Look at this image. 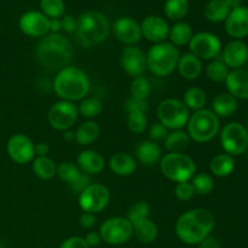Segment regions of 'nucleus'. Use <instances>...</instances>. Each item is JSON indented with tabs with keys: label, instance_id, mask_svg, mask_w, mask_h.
Listing matches in <instances>:
<instances>
[{
	"label": "nucleus",
	"instance_id": "1",
	"mask_svg": "<svg viewBox=\"0 0 248 248\" xmlns=\"http://www.w3.org/2000/svg\"><path fill=\"white\" fill-rule=\"evenodd\" d=\"M216 224L215 216L206 208H193L177 219L174 230L183 244L199 245L203 239L210 236Z\"/></svg>",
	"mask_w": 248,
	"mask_h": 248
},
{
	"label": "nucleus",
	"instance_id": "2",
	"mask_svg": "<svg viewBox=\"0 0 248 248\" xmlns=\"http://www.w3.org/2000/svg\"><path fill=\"white\" fill-rule=\"evenodd\" d=\"M36 57L44 67L61 70L72 62L73 46L61 33H50L40 39L36 47Z\"/></svg>",
	"mask_w": 248,
	"mask_h": 248
},
{
	"label": "nucleus",
	"instance_id": "3",
	"mask_svg": "<svg viewBox=\"0 0 248 248\" xmlns=\"http://www.w3.org/2000/svg\"><path fill=\"white\" fill-rule=\"evenodd\" d=\"M90 79L86 73L78 67L68 65L58 70L53 79V91L61 101L74 102L81 101L90 92Z\"/></svg>",
	"mask_w": 248,
	"mask_h": 248
},
{
	"label": "nucleus",
	"instance_id": "4",
	"mask_svg": "<svg viewBox=\"0 0 248 248\" xmlns=\"http://www.w3.org/2000/svg\"><path fill=\"white\" fill-rule=\"evenodd\" d=\"M110 33L108 18L99 11L82 12L78 18V41L84 47L99 45L107 40Z\"/></svg>",
	"mask_w": 248,
	"mask_h": 248
},
{
	"label": "nucleus",
	"instance_id": "5",
	"mask_svg": "<svg viewBox=\"0 0 248 248\" xmlns=\"http://www.w3.org/2000/svg\"><path fill=\"white\" fill-rule=\"evenodd\" d=\"M181 52L171 43L154 44L147 53V69L156 77H169L177 69Z\"/></svg>",
	"mask_w": 248,
	"mask_h": 248
},
{
	"label": "nucleus",
	"instance_id": "6",
	"mask_svg": "<svg viewBox=\"0 0 248 248\" xmlns=\"http://www.w3.org/2000/svg\"><path fill=\"white\" fill-rule=\"evenodd\" d=\"M219 118L211 109L194 111L186 124V133L190 140L196 143H207L219 133Z\"/></svg>",
	"mask_w": 248,
	"mask_h": 248
},
{
	"label": "nucleus",
	"instance_id": "7",
	"mask_svg": "<svg viewBox=\"0 0 248 248\" xmlns=\"http://www.w3.org/2000/svg\"><path fill=\"white\" fill-rule=\"evenodd\" d=\"M161 173L174 183L190 182L196 174V164L184 153H169L160 160Z\"/></svg>",
	"mask_w": 248,
	"mask_h": 248
},
{
	"label": "nucleus",
	"instance_id": "8",
	"mask_svg": "<svg viewBox=\"0 0 248 248\" xmlns=\"http://www.w3.org/2000/svg\"><path fill=\"white\" fill-rule=\"evenodd\" d=\"M159 123L170 131L183 130L190 118V110L178 98H166L160 102L156 109Z\"/></svg>",
	"mask_w": 248,
	"mask_h": 248
},
{
	"label": "nucleus",
	"instance_id": "9",
	"mask_svg": "<svg viewBox=\"0 0 248 248\" xmlns=\"http://www.w3.org/2000/svg\"><path fill=\"white\" fill-rule=\"evenodd\" d=\"M220 145L227 154L239 156L246 153L248 148V131L241 123L232 121L220 131Z\"/></svg>",
	"mask_w": 248,
	"mask_h": 248
},
{
	"label": "nucleus",
	"instance_id": "10",
	"mask_svg": "<svg viewBox=\"0 0 248 248\" xmlns=\"http://www.w3.org/2000/svg\"><path fill=\"white\" fill-rule=\"evenodd\" d=\"M102 241L111 246L127 242L133 236V225L126 217H111L102 223L99 228Z\"/></svg>",
	"mask_w": 248,
	"mask_h": 248
},
{
	"label": "nucleus",
	"instance_id": "11",
	"mask_svg": "<svg viewBox=\"0 0 248 248\" xmlns=\"http://www.w3.org/2000/svg\"><path fill=\"white\" fill-rule=\"evenodd\" d=\"M188 46L190 53L201 61L216 60L223 48L220 39L211 31H199L194 34Z\"/></svg>",
	"mask_w": 248,
	"mask_h": 248
},
{
	"label": "nucleus",
	"instance_id": "12",
	"mask_svg": "<svg viewBox=\"0 0 248 248\" xmlns=\"http://www.w3.org/2000/svg\"><path fill=\"white\" fill-rule=\"evenodd\" d=\"M109 202H110V191L103 184L91 183L79 194L80 208L86 213L97 215L107 208Z\"/></svg>",
	"mask_w": 248,
	"mask_h": 248
},
{
	"label": "nucleus",
	"instance_id": "13",
	"mask_svg": "<svg viewBox=\"0 0 248 248\" xmlns=\"http://www.w3.org/2000/svg\"><path fill=\"white\" fill-rule=\"evenodd\" d=\"M79 118L78 107L72 102L58 101L50 108L47 114V121L51 127L56 131L70 130Z\"/></svg>",
	"mask_w": 248,
	"mask_h": 248
},
{
	"label": "nucleus",
	"instance_id": "14",
	"mask_svg": "<svg viewBox=\"0 0 248 248\" xmlns=\"http://www.w3.org/2000/svg\"><path fill=\"white\" fill-rule=\"evenodd\" d=\"M34 147L35 144L31 138L23 133H15L7 140L6 152L12 161L18 165H26L35 157Z\"/></svg>",
	"mask_w": 248,
	"mask_h": 248
},
{
	"label": "nucleus",
	"instance_id": "15",
	"mask_svg": "<svg viewBox=\"0 0 248 248\" xmlns=\"http://www.w3.org/2000/svg\"><path fill=\"white\" fill-rule=\"evenodd\" d=\"M18 27L26 35L41 39L50 34V18L41 11L31 10L22 14L18 19Z\"/></svg>",
	"mask_w": 248,
	"mask_h": 248
},
{
	"label": "nucleus",
	"instance_id": "16",
	"mask_svg": "<svg viewBox=\"0 0 248 248\" xmlns=\"http://www.w3.org/2000/svg\"><path fill=\"white\" fill-rule=\"evenodd\" d=\"M142 38L153 44H160L169 39L170 24L164 17L157 15H149L140 22Z\"/></svg>",
	"mask_w": 248,
	"mask_h": 248
},
{
	"label": "nucleus",
	"instance_id": "17",
	"mask_svg": "<svg viewBox=\"0 0 248 248\" xmlns=\"http://www.w3.org/2000/svg\"><path fill=\"white\" fill-rule=\"evenodd\" d=\"M121 68L130 77H140L147 70V53L137 46H126L121 52Z\"/></svg>",
	"mask_w": 248,
	"mask_h": 248
},
{
	"label": "nucleus",
	"instance_id": "18",
	"mask_svg": "<svg viewBox=\"0 0 248 248\" xmlns=\"http://www.w3.org/2000/svg\"><path fill=\"white\" fill-rule=\"evenodd\" d=\"M115 38L126 46H135L142 39L140 23L131 17H119L113 24Z\"/></svg>",
	"mask_w": 248,
	"mask_h": 248
},
{
	"label": "nucleus",
	"instance_id": "19",
	"mask_svg": "<svg viewBox=\"0 0 248 248\" xmlns=\"http://www.w3.org/2000/svg\"><path fill=\"white\" fill-rule=\"evenodd\" d=\"M228 35L236 40H242L248 36V6L241 5L232 9L229 16L224 21Z\"/></svg>",
	"mask_w": 248,
	"mask_h": 248
},
{
	"label": "nucleus",
	"instance_id": "20",
	"mask_svg": "<svg viewBox=\"0 0 248 248\" xmlns=\"http://www.w3.org/2000/svg\"><path fill=\"white\" fill-rule=\"evenodd\" d=\"M222 61L229 69H240L248 61V46L245 41L232 39L222 48Z\"/></svg>",
	"mask_w": 248,
	"mask_h": 248
},
{
	"label": "nucleus",
	"instance_id": "21",
	"mask_svg": "<svg viewBox=\"0 0 248 248\" xmlns=\"http://www.w3.org/2000/svg\"><path fill=\"white\" fill-rule=\"evenodd\" d=\"M227 92L239 99H248V70L246 69H232L225 79Z\"/></svg>",
	"mask_w": 248,
	"mask_h": 248
},
{
	"label": "nucleus",
	"instance_id": "22",
	"mask_svg": "<svg viewBox=\"0 0 248 248\" xmlns=\"http://www.w3.org/2000/svg\"><path fill=\"white\" fill-rule=\"evenodd\" d=\"M77 166L82 173L98 174L106 167V160L98 152L92 149L82 150L77 157Z\"/></svg>",
	"mask_w": 248,
	"mask_h": 248
},
{
	"label": "nucleus",
	"instance_id": "23",
	"mask_svg": "<svg viewBox=\"0 0 248 248\" xmlns=\"http://www.w3.org/2000/svg\"><path fill=\"white\" fill-rule=\"evenodd\" d=\"M161 157V147L153 140H143L136 148V161L144 166H154L155 164H159Z\"/></svg>",
	"mask_w": 248,
	"mask_h": 248
},
{
	"label": "nucleus",
	"instance_id": "24",
	"mask_svg": "<svg viewBox=\"0 0 248 248\" xmlns=\"http://www.w3.org/2000/svg\"><path fill=\"white\" fill-rule=\"evenodd\" d=\"M203 69L202 61L194 56L193 53L186 52L179 57L177 69L179 75L186 80H196L201 75Z\"/></svg>",
	"mask_w": 248,
	"mask_h": 248
},
{
	"label": "nucleus",
	"instance_id": "25",
	"mask_svg": "<svg viewBox=\"0 0 248 248\" xmlns=\"http://www.w3.org/2000/svg\"><path fill=\"white\" fill-rule=\"evenodd\" d=\"M111 172L119 177H128L137 169V161L128 153H116L109 160Z\"/></svg>",
	"mask_w": 248,
	"mask_h": 248
},
{
	"label": "nucleus",
	"instance_id": "26",
	"mask_svg": "<svg viewBox=\"0 0 248 248\" xmlns=\"http://www.w3.org/2000/svg\"><path fill=\"white\" fill-rule=\"evenodd\" d=\"M237 108H239V101L228 92H222L213 98L211 110L218 118H229L236 113Z\"/></svg>",
	"mask_w": 248,
	"mask_h": 248
},
{
	"label": "nucleus",
	"instance_id": "27",
	"mask_svg": "<svg viewBox=\"0 0 248 248\" xmlns=\"http://www.w3.org/2000/svg\"><path fill=\"white\" fill-rule=\"evenodd\" d=\"M99 135H101V127L96 121H84L75 131V142L81 147H87L96 142Z\"/></svg>",
	"mask_w": 248,
	"mask_h": 248
},
{
	"label": "nucleus",
	"instance_id": "28",
	"mask_svg": "<svg viewBox=\"0 0 248 248\" xmlns=\"http://www.w3.org/2000/svg\"><path fill=\"white\" fill-rule=\"evenodd\" d=\"M193 35V27H191L188 22L179 21L176 22L172 27H170V43L173 46H176V47L188 45V44L190 43Z\"/></svg>",
	"mask_w": 248,
	"mask_h": 248
},
{
	"label": "nucleus",
	"instance_id": "29",
	"mask_svg": "<svg viewBox=\"0 0 248 248\" xmlns=\"http://www.w3.org/2000/svg\"><path fill=\"white\" fill-rule=\"evenodd\" d=\"M211 173L219 178L229 177L235 170V159L232 155L223 153L212 157L210 162Z\"/></svg>",
	"mask_w": 248,
	"mask_h": 248
},
{
	"label": "nucleus",
	"instance_id": "30",
	"mask_svg": "<svg viewBox=\"0 0 248 248\" xmlns=\"http://www.w3.org/2000/svg\"><path fill=\"white\" fill-rule=\"evenodd\" d=\"M232 9L224 0H208L203 9V16L212 23H220L227 19Z\"/></svg>",
	"mask_w": 248,
	"mask_h": 248
},
{
	"label": "nucleus",
	"instance_id": "31",
	"mask_svg": "<svg viewBox=\"0 0 248 248\" xmlns=\"http://www.w3.org/2000/svg\"><path fill=\"white\" fill-rule=\"evenodd\" d=\"M157 234H159V230H157L156 224L150 218L133 224V235L142 244H153L157 239Z\"/></svg>",
	"mask_w": 248,
	"mask_h": 248
},
{
	"label": "nucleus",
	"instance_id": "32",
	"mask_svg": "<svg viewBox=\"0 0 248 248\" xmlns=\"http://www.w3.org/2000/svg\"><path fill=\"white\" fill-rule=\"evenodd\" d=\"M165 149L169 153H184L190 144V138L184 130L170 131L164 140Z\"/></svg>",
	"mask_w": 248,
	"mask_h": 248
},
{
	"label": "nucleus",
	"instance_id": "33",
	"mask_svg": "<svg viewBox=\"0 0 248 248\" xmlns=\"http://www.w3.org/2000/svg\"><path fill=\"white\" fill-rule=\"evenodd\" d=\"M31 162H33L31 169H33L34 174L39 179L50 181V179H52L56 176L57 165L48 156H35Z\"/></svg>",
	"mask_w": 248,
	"mask_h": 248
},
{
	"label": "nucleus",
	"instance_id": "34",
	"mask_svg": "<svg viewBox=\"0 0 248 248\" xmlns=\"http://www.w3.org/2000/svg\"><path fill=\"white\" fill-rule=\"evenodd\" d=\"M190 9L189 0H166L164 4V14L174 22L183 21Z\"/></svg>",
	"mask_w": 248,
	"mask_h": 248
},
{
	"label": "nucleus",
	"instance_id": "35",
	"mask_svg": "<svg viewBox=\"0 0 248 248\" xmlns=\"http://www.w3.org/2000/svg\"><path fill=\"white\" fill-rule=\"evenodd\" d=\"M183 103L186 104L189 110H200L205 108L207 103V94L202 89L196 86H191L184 92Z\"/></svg>",
	"mask_w": 248,
	"mask_h": 248
},
{
	"label": "nucleus",
	"instance_id": "36",
	"mask_svg": "<svg viewBox=\"0 0 248 248\" xmlns=\"http://www.w3.org/2000/svg\"><path fill=\"white\" fill-rule=\"evenodd\" d=\"M103 110V103L101 99L96 96L85 97L84 99L80 101V104L78 106V111L79 115L84 116L87 120L97 118Z\"/></svg>",
	"mask_w": 248,
	"mask_h": 248
},
{
	"label": "nucleus",
	"instance_id": "37",
	"mask_svg": "<svg viewBox=\"0 0 248 248\" xmlns=\"http://www.w3.org/2000/svg\"><path fill=\"white\" fill-rule=\"evenodd\" d=\"M82 172L80 171L79 167L70 161H63L57 165L56 169V176L64 183H68L70 186L77 183L81 177Z\"/></svg>",
	"mask_w": 248,
	"mask_h": 248
},
{
	"label": "nucleus",
	"instance_id": "38",
	"mask_svg": "<svg viewBox=\"0 0 248 248\" xmlns=\"http://www.w3.org/2000/svg\"><path fill=\"white\" fill-rule=\"evenodd\" d=\"M229 72V68L225 65V63L218 58L211 61L206 67V77L208 78V80L217 82V84L224 82Z\"/></svg>",
	"mask_w": 248,
	"mask_h": 248
},
{
	"label": "nucleus",
	"instance_id": "39",
	"mask_svg": "<svg viewBox=\"0 0 248 248\" xmlns=\"http://www.w3.org/2000/svg\"><path fill=\"white\" fill-rule=\"evenodd\" d=\"M150 92H152V85H150L149 80L147 78L143 77V75L133 78L130 86V93L132 98L140 99V101H147Z\"/></svg>",
	"mask_w": 248,
	"mask_h": 248
},
{
	"label": "nucleus",
	"instance_id": "40",
	"mask_svg": "<svg viewBox=\"0 0 248 248\" xmlns=\"http://www.w3.org/2000/svg\"><path fill=\"white\" fill-rule=\"evenodd\" d=\"M194 193L198 195H208L215 188V179L208 173H198L190 181Z\"/></svg>",
	"mask_w": 248,
	"mask_h": 248
},
{
	"label": "nucleus",
	"instance_id": "41",
	"mask_svg": "<svg viewBox=\"0 0 248 248\" xmlns=\"http://www.w3.org/2000/svg\"><path fill=\"white\" fill-rule=\"evenodd\" d=\"M40 9L47 18H62L65 15L63 0H40Z\"/></svg>",
	"mask_w": 248,
	"mask_h": 248
},
{
	"label": "nucleus",
	"instance_id": "42",
	"mask_svg": "<svg viewBox=\"0 0 248 248\" xmlns=\"http://www.w3.org/2000/svg\"><path fill=\"white\" fill-rule=\"evenodd\" d=\"M150 216V205L144 200L137 201V202L133 203L130 208H128V212L126 218L131 222V224H136L137 222L140 220L148 219Z\"/></svg>",
	"mask_w": 248,
	"mask_h": 248
},
{
	"label": "nucleus",
	"instance_id": "43",
	"mask_svg": "<svg viewBox=\"0 0 248 248\" xmlns=\"http://www.w3.org/2000/svg\"><path fill=\"white\" fill-rule=\"evenodd\" d=\"M126 124L131 132L135 135H140L148 128V118L145 113H140V111L128 113Z\"/></svg>",
	"mask_w": 248,
	"mask_h": 248
},
{
	"label": "nucleus",
	"instance_id": "44",
	"mask_svg": "<svg viewBox=\"0 0 248 248\" xmlns=\"http://www.w3.org/2000/svg\"><path fill=\"white\" fill-rule=\"evenodd\" d=\"M174 195L179 201H189L193 199L195 193H194L190 182H182V183H177L174 186Z\"/></svg>",
	"mask_w": 248,
	"mask_h": 248
},
{
	"label": "nucleus",
	"instance_id": "45",
	"mask_svg": "<svg viewBox=\"0 0 248 248\" xmlns=\"http://www.w3.org/2000/svg\"><path fill=\"white\" fill-rule=\"evenodd\" d=\"M170 130L167 127H165L161 123H155L150 126L149 128V140H153V142L157 143L161 142V140H165V138L169 135Z\"/></svg>",
	"mask_w": 248,
	"mask_h": 248
},
{
	"label": "nucleus",
	"instance_id": "46",
	"mask_svg": "<svg viewBox=\"0 0 248 248\" xmlns=\"http://www.w3.org/2000/svg\"><path fill=\"white\" fill-rule=\"evenodd\" d=\"M125 109L127 110V113H136V111L147 113L148 103L147 101H140V99H135L131 97V98L126 102Z\"/></svg>",
	"mask_w": 248,
	"mask_h": 248
},
{
	"label": "nucleus",
	"instance_id": "47",
	"mask_svg": "<svg viewBox=\"0 0 248 248\" xmlns=\"http://www.w3.org/2000/svg\"><path fill=\"white\" fill-rule=\"evenodd\" d=\"M61 27L64 33H75L78 28V18L73 17L72 15H64L61 18Z\"/></svg>",
	"mask_w": 248,
	"mask_h": 248
},
{
	"label": "nucleus",
	"instance_id": "48",
	"mask_svg": "<svg viewBox=\"0 0 248 248\" xmlns=\"http://www.w3.org/2000/svg\"><path fill=\"white\" fill-rule=\"evenodd\" d=\"M60 248H90L87 246L86 241L84 237L80 236H72L65 239L64 241L61 244Z\"/></svg>",
	"mask_w": 248,
	"mask_h": 248
},
{
	"label": "nucleus",
	"instance_id": "49",
	"mask_svg": "<svg viewBox=\"0 0 248 248\" xmlns=\"http://www.w3.org/2000/svg\"><path fill=\"white\" fill-rule=\"evenodd\" d=\"M96 215H92V213L84 212L79 218L80 225H81V228H84V229H92V228L96 225Z\"/></svg>",
	"mask_w": 248,
	"mask_h": 248
},
{
	"label": "nucleus",
	"instance_id": "50",
	"mask_svg": "<svg viewBox=\"0 0 248 248\" xmlns=\"http://www.w3.org/2000/svg\"><path fill=\"white\" fill-rule=\"evenodd\" d=\"M90 184H91V179H90L89 174L82 173L81 177H80V178H79V181H78L75 184H73V186H70V188H72L73 190L75 191V193H79L80 194L82 190H84V189H86L87 186H90Z\"/></svg>",
	"mask_w": 248,
	"mask_h": 248
},
{
	"label": "nucleus",
	"instance_id": "51",
	"mask_svg": "<svg viewBox=\"0 0 248 248\" xmlns=\"http://www.w3.org/2000/svg\"><path fill=\"white\" fill-rule=\"evenodd\" d=\"M84 239H85V241H86L87 246H89L90 248L97 247L102 242L101 235H99V232H87L86 236H85Z\"/></svg>",
	"mask_w": 248,
	"mask_h": 248
},
{
	"label": "nucleus",
	"instance_id": "52",
	"mask_svg": "<svg viewBox=\"0 0 248 248\" xmlns=\"http://www.w3.org/2000/svg\"><path fill=\"white\" fill-rule=\"evenodd\" d=\"M199 248H222L219 240L215 236H207L199 244Z\"/></svg>",
	"mask_w": 248,
	"mask_h": 248
},
{
	"label": "nucleus",
	"instance_id": "53",
	"mask_svg": "<svg viewBox=\"0 0 248 248\" xmlns=\"http://www.w3.org/2000/svg\"><path fill=\"white\" fill-rule=\"evenodd\" d=\"M34 150H35V156H47L48 152H50V147L46 143L40 142L36 143Z\"/></svg>",
	"mask_w": 248,
	"mask_h": 248
},
{
	"label": "nucleus",
	"instance_id": "54",
	"mask_svg": "<svg viewBox=\"0 0 248 248\" xmlns=\"http://www.w3.org/2000/svg\"><path fill=\"white\" fill-rule=\"evenodd\" d=\"M62 31L61 18H50V33L57 34Z\"/></svg>",
	"mask_w": 248,
	"mask_h": 248
},
{
	"label": "nucleus",
	"instance_id": "55",
	"mask_svg": "<svg viewBox=\"0 0 248 248\" xmlns=\"http://www.w3.org/2000/svg\"><path fill=\"white\" fill-rule=\"evenodd\" d=\"M63 140H64L65 142H73V140H75V131H73L72 128L64 131V132H63Z\"/></svg>",
	"mask_w": 248,
	"mask_h": 248
},
{
	"label": "nucleus",
	"instance_id": "56",
	"mask_svg": "<svg viewBox=\"0 0 248 248\" xmlns=\"http://www.w3.org/2000/svg\"><path fill=\"white\" fill-rule=\"evenodd\" d=\"M228 5H229L230 9H235V7H239L242 5L244 0H224Z\"/></svg>",
	"mask_w": 248,
	"mask_h": 248
},
{
	"label": "nucleus",
	"instance_id": "57",
	"mask_svg": "<svg viewBox=\"0 0 248 248\" xmlns=\"http://www.w3.org/2000/svg\"><path fill=\"white\" fill-rule=\"evenodd\" d=\"M0 248H5V246H4V245H2V244H1V241H0Z\"/></svg>",
	"mask_w": 248,
	"mask_h": 248
},
{
	"label": "nucleus",
	"instance_id": "58",
	"mask_svg": "<svg viewBox=\"0 0 248 248\" xmlns=\"http://www.w3.org/2000/svg\"><path fill=\"white\" fill-rule=\"evenodd\" d=\"M246 127H247V131H248V119H247V125H246Z\"/></svg>",
	"mask_w": 248,
	"mask_h": 248
},
{
	"label": "nucleus",
	"instance_id": "59",
	"mask_svg": "<svg viewBox=\"0 0 248 248\" xmlns=\"http://www.w3.org/2000/svg\"><path fill=\"white\" fill-rule=\"evenodd\" d=\"M246 153H247V155H248V148H247V150H246Z\"/></svg>",
	"mask_w": 248,
	"mask_h": 248
}]
</instances>
